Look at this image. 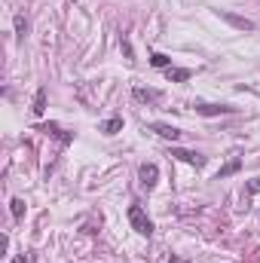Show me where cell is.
Segmentation results:
<instances>
[{"mask_svg": "<svg viewBox=\"0 0 260 263\" xmlns=\"http://www.w3.org/2000/svg\"><path fill=\"white\" fill-rule=\"evenodd\" d=\"M129 223L135 226V233H141V236H150L153 233V220L144 214L141 205H129Z\"/></svg>", "mask_w": 260, "mask_h": 263, "instance_id": "1", "label": "cell"}, {"mask_svg": "<svg viewBox=\"0 0 260 263\" xmlns=\"http://www.w3.org/2000/svg\"><path fill=\"white\" fill-rule=\"evenodd\" d=\"M168 156H175V159H181V162H187V165H196V168H202V165H205V156H202V153H196V150L171 147V150H168Z\"/></svg>", "mask_w": 260, "mask_h": 263, "instance_id": "2", "label": "cell"}, {"mask_svg": "<svg viewBox=\"0 0 260 263\" xmlns=\"http://www.w3.org/2000/svg\"><path fill=\"white\" fill-rule=\"evenodd\" d=\"M138 178H141V187L153 190V187H156V178H159V168H156V162H144L141 171H138Z\"/></svg>", "mask_w": 260, "mask_h": 263, "instance_id": "3", "label": "cell"}, {"mask_svg": "<svg viewBox=\"0 0 260 263\" xmlns=\"http://www.w3.org/2000/svg\"><path fill=\"white\" fill-rule=\"evenodd\" d=\"M196 113H202V116H220V113H236V107H230V104H196Z\"/></svg>", "mask_w": 260, "mask_h": 263, "instance_id": "4", "label": "cell"}, {"mask_svg": "<svg viewBox=\"0 0 260 263\" xmlns=\"http://www.w3.org/2000/svg\"><path fill=\"white\" fill-rule=\"evenodd\" d=\"M40 132H46V135H52V138H58L61 144H71L74 141V135H67V132H61L55 122H46V126H40Z\"/></svg>", "mask_w": 260, "mask_h": 263, "instance_id": "5", "label": "cell"}, {"mask_svg": "<svg viewBox=\"0 0 260 263\" xmlns=\"http://www.w3.org/2000/svg\"><path fill=\"white\" fill-rule=\"evenodd\" d=\"M153 132L159 135V138H165V141H178V138H181V129H175V126H165V122H156V126H153Z\"/></svg>", "mask_w": 260, "mask_h": 263, "instance_id": "6", "label": "cell"}, {"mask_svg": "<svg viewBox=\"0 0 260 263\" xmlns=\"http://www.w3.org/2000/svg\"><path fill=\"white\" fill-rule=\"evenodd\" d=\"M223 19H227L233 28H239V31H254V22L251 19H242V15H233V12H223Z\"/></svg>", "mask_w": 260, "mask_h": 263, "instance_id": "7", "label": "cell"}, {"mask_svg": "<svg viewBox=\"0 0 260 263\" xmlns=\"http://www.w3.org/2000/svg\"><path fill=\"white\" fill-rule=\"evenodd\" d=\"M165 77L171 83H184V80H190V71L187 67H165Z\"/></svg>", "mask_w": 260, "mask_h": 263, "instance_id": "8", "label": "cell"}, {"mask_svg": "<svg viewBox=\"0 0 260 263\" xmlns=\"http://www.w3.org/2000/svg\"><path fill=\"white\" fill-rule=\"evenodd\" d=\"M34 116H43V110H46V89H37V95H34Z\"/></svg>", "mask_w": 260, "mask_h": 263, "instance_id": "9", "label": "cell"}, {"mask_svg": "<svg viewBox=\"0 0 260 263\" xmlns=\"http://www.w3.org/2000/svg\"><path fill=\"white\" fill-rule=\"evenodd\" d=\"M119 129H123V119H119V116H113V119H107V122H101V132H104V135H116Z\"/></svg>", "mask_w": 260, "mask_h": 263, "instance_id": "10", "label": "cell"}, {"mask_svg": "<svg viewBox=\"0 0 260 263\" xmlns=\"http://www.w3.org/2000/svg\"><path fill=\"white\" fill-rule=\"evenodd\" d=\"M239 168H242V159H230L227 165H223V168L217 171V181H220V178H227V174H236Z\"/></svg>", "mask_w": 260, "mask_h": 263, "instance_id": "11", "label": "cell"}, {"mask_svg": "<svg viewBox=\"0 0 260 263\" xmlns=\"http://www.w3.org/2000/svg\"><path fill=\"white\" fill-rule=\"evenodd\" d=\"M135 98H138V101H156V98H159V92H156V89H141V86H138V89H135Z\"/></svg>", "mask_w": 260, "mask_h": 263, "instance_id": "12", "label": "cell"}, {"mask_svg": "<svg viewBox=\"0 0 260 263\" xmlns=\"http://www.w3.org/2000/svg\"><path fill=\"white\" fill-rule=\"evenodd\" d=\"M150 64H153V67H168V64H171V58H168V55H162V52H153V55H150Z\"/></svg>", "mask_w": 260, "mask_h": 263, "instance_id": "13", "label": "cell"}, {"mask_svg": "<svg viewBox=\"0 0 260 263\" xmlns=\"http://www.w3.org/2000/svg\"><path fill=\"white\" fill-rule=\"evenodd\" d=\"M9 205H12V217L22 220V217H25V202H22V199H12Z\"/></svg>", "mask_w": 260, "mask_h": 263, "instance_id": "14", "label": "cell"}, {"mask_svg": "<svg viewBox=\"0 0 260 263\" xmlns=\"http://www.w3.org/2000/svg\"><path fill=\"white\" fill-rule=\"evenodd\" d=\"M15 31H19V37H25V34H28V22H25V15H15Z\"/></svg>", "mask_w": 260, "mask_h": 263, "instance_id": "15", "label": "cell"}, {"mask_svg": "<svg viewBox=\"0 0 260 263\" xmlns=\"http://www.w3.org/2000/svg\"><path fill=\"white\" fill-rule=\"evenodd\" d=\"M248 193H260V178H254V181H248Z\"/></svg>", "mask_w": 260, "mask_h": 263, "instance_id": "16", "label": "cell"}, {"mask_svg": "<svg viewBox=\"0 0 260 263\" xmlns=\"http://www.w3.org/2000/svg\"><path fill=\"white\" fill-rule=\"evenodd\" d=\"M12 263H31V257H28V254H19V257H15Z\"/></svg>", "mask_w": 260, "mask_h": 263, "instance_id": "17", "label": "cell"}]
</instances>
